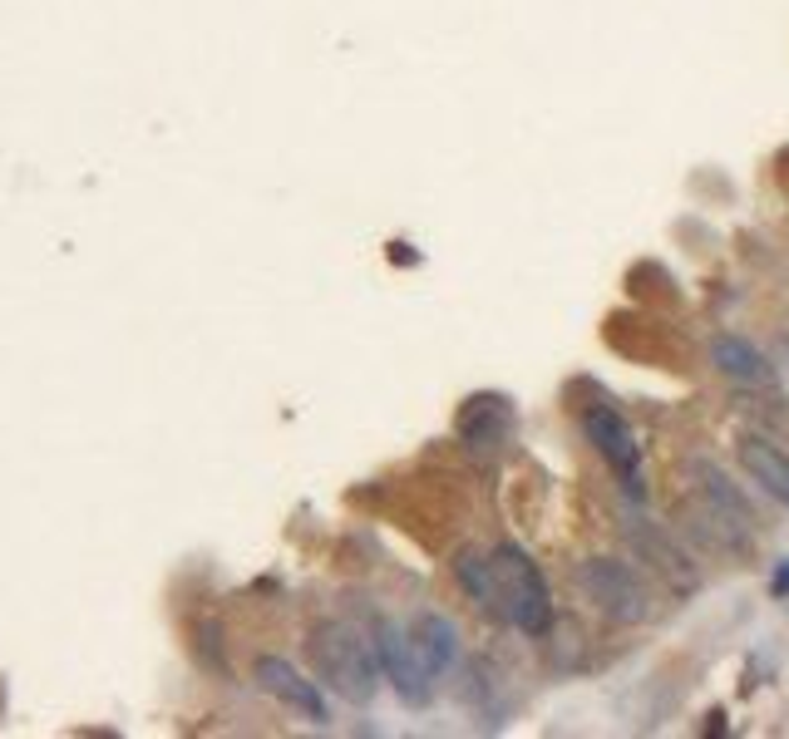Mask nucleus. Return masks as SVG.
Instances as JSON below:
<instances>
[{
    "label": "nucleus",
    "mask_w": 789,
    "mask_h": 739,
    "mask_svg": "<svg viewBox=\"0 0 789 739\" xmlns=\"http://www.w3.org/2000/svg\"><path fill=\"white\" fill-rule=\"evenodd\" d=\"M409 631H415L419 651H425V661H429V671H435V675H445V671H455V665H459V631H455V621H449V617L425 611V617H419Z\"/></svg>",
    "instance_id": "9"
},
{
    "label": "nucleus",
    "mask_w": 789,
    "mask_h": 739,
    "mask_svg": "<svg viewBox=\"0 0 789 739\" xmlns=\"http://www.w3.org/2000/svg\"><path fill=\"white\" fill-rule=\"evenodd\" d=\"M583 591L617 621H641L647 617V591H641V577L631 572L627 563H612V557H597V563H583L577 572Z\"/></svg>",
    "instance_id": "5"
},
{
    "label": "nucleus",
    "mask_w": 789,
    "mask_h": 739,
    "mask_svg": "<svg viewBox=\"0 0 789 739\" xmlns=\"http://www.w3.org/2000/svg\"><path fill=\"white\" fill-rule=\"evenodd\" d=\"M459 582L469 587V597L479 607H489L493 617H503L523 636H543L553 626V597L543 582L539 563L523 547L503 543L489 557H465L459 563Z\"/></svg>",
    "instance_id": "1"
},
{
    "label": "nucleus",
    "mask_w": 789,
    "mask_h": 739,
    "mask_svg": "<svg viewBox=\"0 0 789 739\" xmlns=\"http://www.w3.org/2000/svg\"><path fill=\"white\" fill-rule=\"evenodd\" d=\"M311 661L321 671V681L335 695H345L351 705H365L381 685V651L375 641H365V631H355L351 621H326L311 636Z\"/></svg>",
    "instance_id": "2"
},
{
    "label": "nucleus",
    "mask_w": 789,
    "mask_h": 739,
    "mask_svg": "<svg viewBox=\"0 0 789 739\" xmlns=\"http://www.w3.org/2000/svg\"><path fill=\"white\" fill-rule=\"evenodd\" d=\"M375 651H381V671H385V681L399 690V700L405 705H429L435 700V671H429L415 631L391 626V621H385V626L375 631Z\"/></svg>",
    "instance_id": "3"
},
{
    "label": "nucleus",
    "mask_w": 789,
    "mask_h": 739,
    "mask_svg": "<svg viewBox=\"0 0 789 739\" xmlns=\"http://www.w3.org/2000/svg\"><path fill=\"white\" fill-rule=\"evenodd\" d=\"M583 429H587V439H593V449L607 459V469L617 473V483H622L631 499H641V493H647V483H641V443L627 429V419L607 405H587Z\"/></svg>",
    "instance_id": "4"
},
{
    "label": "nucleus",
    "mask_w": 789,
    "mask_h": 739,
    "mask_svg": "<svg viewBox=\"0 0 789 739\" xmlns=\"http://www.w3.org/2000/svg\"><path fill=\"white\" fill-rule=\"evenodd\" d=\"M740 463H745V473H750V479L760 483L775 503H785V508H789V453L780 449V443L745 439L740 443Z\"/></svg>",
    "instance_id": "7"
},
{
    "label": "nucleus",
    "mask_w": 789,
    "mask_h": 739,
    "mask_svg": "<svg viewBox=\"0 0 789 739\" xmlns=\"http://www.w3.org/2000/svg\"><path fill=\"white\" fill-rule=\"evenodd\" d=\"M711 361L721 375L731 379H745V385H775V370L765 361L760 351H755L750 341H740V335H721V341L711 345Z\"/></svg>",
    "instance_id": "8"
},
{
    "label": "nucleus",
    "mask_w": 789,
    "mask_h": 739,
    "mask_svg": "<svg viewBox=\"0 0 789 739\" xmlns=\"http://www.w3.org/2000/svg\"><path fill=\"white\" fill-rule=\"evenodd\" d=\"M257 681H262V690H271L277 700H287L291 710H301L307 720H316V725L326 720V700H321V690H316V681H307V675H301L297 665L267 656V661H257Z\"/></svg>",
    "instance_id": "6"
}]
</instances>
